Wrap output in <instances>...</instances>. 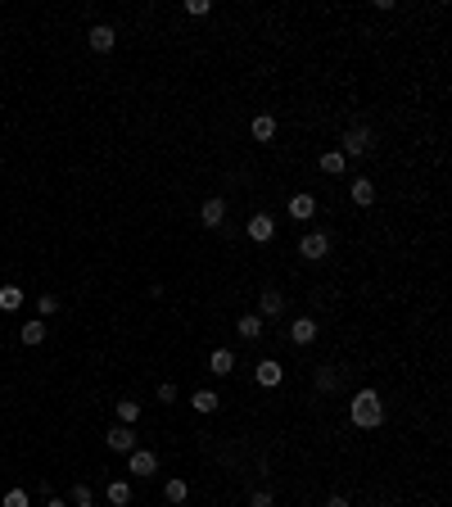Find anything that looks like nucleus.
Instances as JSON below:
<instances>
[{
	"instance_id": "nucleus-1",
	"label": "nucleus",
	"mask_w": 452,
	"mask_h": 507,
	"mask_svg": "<svg viewBox=\"0 0 452 507\" xmlns=\"http://www.w3.org/2000/svg\"><path fill=\"white\" fill-rule=\"evenodd\" d=\"M349 417H353V426L376 430L384 422V399L376 394V390H358V394H353V404H349Z\"/></svg>"
},
{
	"instance_id": "nucleus-2",
	"label": "nucleus",
	"mask_w": 452,
	"mask_h": 507,
	"mask_svg": "<svg viewBox=\"0 0 452 507\" xmlns=\"http://www.w3.org/2000/svg\"><path fill=\"white\" fill-rule=\"evenodd\" d=\"M367 150H371V131L367 127H349L344 131V150H340L344 159H362Z\"/></svg>"
},
{
	"instance_id": "nucleus-3",
	"label": "nucleus",
	"mask_w": 452,
	"mask_h": 507,
	"mask_svg": "<svg viewBox=\"0 0 452 507\" xmlns=\"http://www.w3.org/2000/svg\"><path fill=\"white\" fill-rule=\"evenodd\" d=\"M254 380H258V385H263V390H276V385H281V380H285V367H281V362H276V358H263V362H258V367H254Z\"/></svg>"
},
{
	"instance_id": "nucleus-4",
	"label": "nucleus",
	"mask_w": 452,
	"mask_h": 507,
	"mask_svg": "<svg viewBox=\"0 0 452 507\" xmlns=\"http://www.w3.org/2000/svg\"><path fill=\"white\" fill-rule=\"evenodd\" d=\"M299 254L312 258V263H316V258H326V254H330V236H326V231H307L299 241Z\"/></svg>"
},
{
	"instance_id": "nucleus-5",
	"label": "nucleus",
	"mask_w": 452,
	"mask_h": 507,
	"mask_svg": "<svg viewBox=\"0 0 452 507\" xmlns=\"http://www.w3.org/2000/svg\"><path fill=\"white\" fill-rule=\"evenodd\" d=\"M127 471H136L140 480H145V476L159 471V457H154L150 448H131V453H127Z\"/></svg>"
},
{
	"instance_id": "nucleus-6",
	"label": "nucleus",
	"mask_w": 452,
	"mask_h": 507,
	"mask_svg": "<svg viewBox=\"0 0 452 507\" xmlns=\"http://www.w3.org/2000/svg\"><path fill=\"white\" fill-rule=\"evenodd\" d=\"M272 236H276V217L272 213H254V217H249V241L267 245Z\"/></svg>"
},
{
	"instance_id": "nucleus-7",
	"label": "nucleus",
	"mask_w": 452,
	"mask_h": 507,
	"mask_svg": "<svg viewBox=\"0 0 452 507\" xmlns=\"http://www.w3.org/2000/svg\"><path fill=\"white\" fill-rule=\"evenodd\" d=\"M86 41H91V50H95V55H109V50H113V41H118V32H113L109 23H95L91 32H86Z\"/></svg>"
},
{
	"instance_id": "nucleus-8",
	"label": "nucleus",
	"mask_w": 452,
	"mask_h": 507,
	"mask_svg": "<svg viewBox=\"0 0 452 507\" xmlns=\"http://www.w3.org/2000/svg\"><path fill=\"white\" fill-rule=\"evenodd\" d=\"M285 313V294L281 290H263L258 294V317H281Z\"/></svg>"
},
{
	"instance_id": "nucleus-9",
	"label": "nucleus",
	"mask_w": 452,
	"mask_h": 507,
	"mask_svg": "<svg viewBox=\"0 0 452 507\" xmlns=\"http://www.w3.org/2000/svg\"><path fill=\"white\" fill-rule=\"evenodd\" d=\"M104 439H109L113 453H131V448H136V430H131V426H113Z\"/></svg>"
},
{
	"instance_id": "nucleus-10",
	"label": "nucleus",
	"mask_w": 452,
	"mask_h": 507,
	"mask_svg": "<svg viewBox=\"0 0 452 507\" xmlns=\"http://www.w3.org/2000/svg\"><path fill=\"white\" fill-rule=\"evenodd\" d=\"M199 217H204V227H222V217H226V199H222V195H208V199H204V208H199Z\"/></svg>"
},
{
	"instance_id": "nucleus-11",
	"label": "nucleus",
	"mask_w": 452,
	"mask_h": 507,
	"mask_svg": "<svg viewBox=\"0 0 452 507\" xmlns=\"http://www.w3.org/2000/svg\"><path fill=\"white\" fill-rule=\"evenodd\" d=\"M208 371H213V376H231V371H235V353L231 349H213L208 353Z\"/></svg>"
},
{
	"instance_id": "nucleus-12",
	"label": "nucleus",
	"mask_w": 452,
	"mask_h": 507,
	"mask_svg": "<svg viewBox=\"0 0 452 507\" xmlns=\"http://www.w3.org/2000/svg\"><path fill=\"white\" fill-rule=\"evenodd\" d=\"M290 340H294V344H312V340H316V322H312V317H294V322H290Z\"/></svg>"
},
{
	"instance_id": "nucleus-13",
	"label": "nucleus",
	"mask_w": 452,
	"mask_h": 507,
	"mask_svg": "<svg viewBox=\"0 0 452 507\" xmlns=\"http://www.w3.org/2000/svg\"><path fill=\"white\" fill-rule=\"evenodd\" d=\"M217 404H222L217 390H195V394H190V408H195V413H217Z\"/></svg>"
},
{
	"instance_id": "nucleus-14",
	"label": "nucleus",
	"mask_w": 452,
	"mask_h": 507,
	"mask_svg": "<svg viewBox=\"0 0 452 507\" xmlns=\"http://www.w3.org/2000/svg\"><path fill=\"white\" fill-rule=\"evenodd\" d=\"M353 204H358V208H371V204H376V186H371L367 177H353Z\"/></svg>"
},
{
	"instance_id": "nucleus-15",
	"label": "nucleus",
	"mask_w": 452,
	"mask_h": 507,
	"mask_svg": "<svg viewBox=\"0 0 452 507\" xmlns=\"http://www.w3.org/2000/svg\"><path fill=\"white\" fill-rule=\"evenodd\" d=\"M235 331H240L245 340H258V336H263V317H258V313H245V317L235 322Z\"/></svg>"
},
{
	"instance_id": "nucleus-16",
	"label": "nucleus",
	"mask_w": 452,
	"mask_h": 507,
	"mask_svg": "<svg viewBox=\"0 0 452 507\" xmlns=\"http://www.w3.org/2000/svg\"><path fill=\"white\" fill-rule=\"evenodd\" d=\"M249 131H254V141H272L276 136V118H272V113H258Z\"/></svg>"
},
{
	"instance_id": "nucleus-17",
	"label": "nucleus",
	"mask_w": 452,
	"mask_h": 507,
	"mask_svg": "<svg viewBox=\"0 0 452 507\" xmlns=\"http://www.w3.org/2000/svg\"><path fill=\"white\" fill-rule=\"evenodd\" d=\"M140 422V404L136 399H118V426H136Z\"/></svg>"
},
{
	"instance_id": "nucleus-18",
	"label": "nucleus",
	"mask_w": 452,
	"mask_h": 507,
	"mask_svg": "<svg viewBox=\"0 0 452 507\" xmlns=\"http://www.w3.org/2000/svg\"><path fill=\"white\" fill-rule=\"evenodd\" d=\"M104 499H109L113 507H127V503H131V485H127V480H113L109 490H104Z\"/></svg>"
},
{
	"instance_id": "nucleus-19",
	"label": "nucleus",
	"mask_w": 452,
	"mask_h": 507,
	"mask_svg": "<svg viewBox=\"0 0 452 507\" xmlns=\"http://www.w3.org/2000/svg\"><path fill=\"white\" fill-rule=\"evenodd\" d=\"M0 308L18 313V308H23V290H18V285H0Z\"/></svg>"
},
{
	"instance_id": "nucleus-20",
	"label": "nucleus",
	"mask_w": 452,
	"mask_h": 507,
	"mask_svg": "<svg viewBox=\"0 0 452 507\" xmlns=\"http://www.w3.org/2000/svg\"><path fill=\"white\" fill-rule=\"evenodd\" d=\"M163 499H168V503H186V499H190V485H186V480H177V476H172V480L163 485Z\"/></svg>"
},
{
	"instance_id": "nucleus-21",
	"label": "nucleus",
	"mask_w": 452,
	"mask_h": 507,
	"mask_svg": "<svg viewBox=\"0 0 452 507\" xmlns=\"http://www.w3.org/2000/svg\"><path fill=\"white\" fill-rule=\"evenodd\" d=\"M316 213V199L312 195H294L290 199V217H312Z\"/></svg>"
},
{
	"instance_id": "nucleus-22",
	"label": "nucleus",
	"mask_w": 452,
	"mask_h": 507,
	"mask_svg": "<svg viewBox=\"0 0 452 507\" xmlns=\"http://www.w3.org/2000/svg\"><path fill=\"white\" fill-rule=\"evenodd\" d=\"M18 340H23V344H41L45 340V322H27V327H18Z\"/></svg>"
},
{
	"instance_id": "nucleus-23",
	"label": "nucleus",
	"mask_w": 452,
	"mask_h": 507,
	"mask_svg": "<svg viewBox=\"0 0 452 507\" xmlns=\"http://www.w3.org/2000/svg\"><path fill=\"white\" fill-rule=\"evenodd\" d=\"M344 168H349V159H344L340 150H330V155H321V172H330V177H340Z\"/></svg>"
},
{
	"instance_id": "nucleus-24",
	"label": "nucleus",
	"mask_w": 452,
	"mask_h": 507,
	"mask_svg": "<svg viewBox=\"0 0 452 507\" xmlns=\"http://www.w3.org/2000/svg\"><path fill=\"white\" fill-rule=\"evenodd\" d=\"M68 503H73V507H95V494H91V485H73Z\"/></svg>"
},
{
	"instance_id": "nucleus-25",
	"label": "nucleus",
	"mask_w": 452,
	"mask_h": 507,
	"mask_svg": "<svg viewBox=\"0 0 452 507\" xmlns=\"http://www.w3.org/2000/svg\"><path fill=\"white\" fill-rule=\"evenodd\" d=\"M335 385H340V376H335L330 367H316V390H321V394H335Z\"/></svg>"
},
{
	"instance_id": "nucleus-26",
	"label": "nucleus",
	"mask_w": 452,
	"mask_h": 507,
	"mask_svg": "<svg viewBox=\"0 0 452 507\" xmlns=\"http://www.w3.org/2000/svg\"><path fill=\"white\" fill-rule=\"evenodd\" d=\"M159 404H177V385H172V380H163V385H159Z\"/></svg>"
},
{
	"instance_id": "nucleus-27",
	"label": "nucleus",
	"mask_w": 452,
	"mask_h": 507,
	"mask_svg": "<svg viewBox=\"0 0 452 507\" xmlns=\"http://www.w3.org/2000/svg\"><path fill=\"white\" fill-rule=\"evenodd\" d=\"M0 507H27V494H23V490H9V494H5V503H0Z\"/></svg>"
},
{
	"instance_id": "nucleus-28",
	"label": "nucleus",
	"mask_w": 452,
	"mask_h": 507,
	"mask_svg": "<svg viewBox=\"0 0 452 507\" xmlns=\"http://www.w3.org/2000/svg\"><path fill=\"white\" fill-rule=\"evenodd\" d=\"M213 9V0H186V14H208Z\"/></svg>"
},
{
	"instance_id": "nucleus-29",
	"label": "nucleus",
	"mask_w": 452,
	"mask_h": 507,
	"mask_svg": "<svg viewBox=\"0 0 452 507\" xmlns=\"http://www.w3.org/2000/svg\"><path fill=\"white\" fill-rule=\"evenodd\" d=\"M249 507H272V494H267V490H254V499H249Z\"/></svg>"
},
{
	"instance_id": "nucleus-30",
	"label": "nucleus",
	"mask_w": 452,
	"mask_h": 507,
	"mask_svg": "<svg viewBox=\"0 0 452 507\" xmlns=\"http://www.w3.org/2000/svg\"><path fill=\"white\" fill-rule=\"evenodd\" d=\"M41 313H45V317H50V313H59V299H54V294H41Z\"/></svg>"
},
{
	"instance_id": "nucleus-31",
	"label": "nucleus",
	"mask_w": 452,
	"mask_h": 507,
	"mask_svg": "<svg viewBox=\"0 0 452 507\" xmlns=\"http://www.w3.org/2000/svg\"><path fill=\"white\" fill-rule=\"evenodd\" d=\"M326 507H349V499H344V494H330V499H326Z\"/></svg>"
},
{
	"instance_id": "nucleus-32",
	"label": "nucleus",
	"mask_w": 452,
	"mask_h": 507,
	"mask_svg": "<svg viewBox=\"0 0 452 507\" xmlns=\"http://www.w3.org/2000/svg\"><path fill=\"white\" fill-rule=\"evenodd\" d=\"M45 507H73V503H64V499H50V503H45Z\"/></svg>"
}]
</instances>
